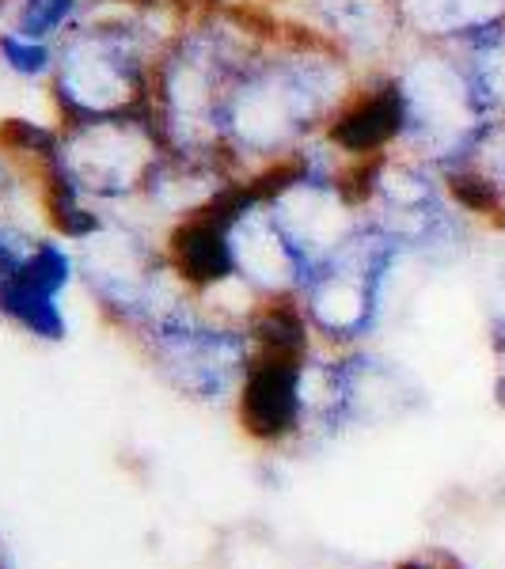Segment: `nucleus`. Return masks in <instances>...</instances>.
Listing matches in <instances>:
<instances>
[{
	"mask_svg": "<svg viewBox=\"0 0 505 569\" xmlns=\"http://www.w3.org/2000/svg\"><path fill=\"white\" fill-rule=\"evenodd\" d=\"M160 53L133 4L88 12L53 46L50 88L61 122L152 110V72Z\"/></svg>",
	"mask_w": 505,
	"mask_h": 569,
	"instance_id": "nucleus-1",
	"label": "nucleus"
},
{
	"mask_svg": "<svg viewBox=\"0 0 505 569\" xmlns=\"http://www.w3.org/2000/svg\"><path fill=\"white\" fill-rule=\"evenodd\" d=\"M72 278H77V254L66 251L58 240L39 236L12 281L0 284V316L39 342H61L69 335L61 297Z\"/></svg>",
	"mask_w": 505,
	"mask_h": 569,
	"instance_id": "nucleus-6",
	"label": "nucleus"
},
{
	"mask_svg": "<svg viewBox=\"0 0 505 569\" xmlns=\"http://www.w3.org/2000/svg\"><path fill=\"white\" fill-rule=\"evenodd\" d=\"M305 365L286 357H251L236 388V421L259 448H286L305 437Z\"/></svg>",
	"mask_w": 505,
	"mask_h": 569,
	"instance_id": "nucleus-5",
	"label": "nucleus"
},
{
	"mask_svg": "<svg viewBox=\"0 0 505 569\" xmlns=\"http://www.w3.org/2000/svg\"><path fill=\"white\" fill-rule=\"evenodd\" d=\"M34 240H39V236L27 232L23 224H16V220L0 217V284L12 281V273L23 266L27 251L34 247Z\"/></svg>",
	"mask_w": 505,
	"mask_h": 569,
	"instance_id": "nucleus-8",
	"label": "nucleus"
},
{
	"mask_svg": "<svg viewBox=\"0 0 505 569\" xmlns=\"http://www.w3.org/2000/svg\"><path fill=\"white\" fill-rule=\"evenodd\" d=\"M137 342L171 391L206 407L236 399V388L251 361L244 327L209 316L195 297L164 311L137 335Z\"/></svg>",
	"mask_w": 505,
	"mask_h": 569,
	"instance_id": "nucleus-3",
	"label": "nucleus"
},
{
	"mask_svg": "<svg viewBox=\"0 0 505 569\" xmlns=\"http://www.w3.org/2000/svg\"><path fill=\"white\" fill-rule=\"evenodd\" d=\"M407 251H399L384 232L365 220L362 232L346 247H338L300 284L297 300L305 308L311 330L338 350H354L380 327L388 281L396 262Z\"/></svg>",
	"mask_w": 505,
	"mask_h": 569,
	"instance_id": "nucleus-4",
	"label": "nucleus"
},
{
	"mask_svg": "<svg viewBox=\"0 0 505 569\" xmlns=\"http://www.w3.org/2000/svg\"><path fill=\"white\" fill-rule=\"evenodd\" d=\"M311 31L350 58L365 77L392 72L399 39L410 31L403 0H308Z\"/></svg>",
	"mask_w": 505,
	"mask_h": 569,
	"instance_id": "nucleus-7",
	"label": "nucleus"
},
{
	"mask_svg": "<svg viewBox=\"0 0 505 569\" xmlns=\"http://www.w3.org/2000/svg\"><path fill=\"white\" fill-rule=\"evenodd\" d=\"M464 562L456 555H448V550L440 547H426V550H415V555L399 558L396 569H461Z\"/></svg>",
	"mask_w": 505,
	"mask_h": 569,
	"instance_id": "nucleus-9",
	"label": "nucleus"
},
{
	"mask_svg": "<svg viewBox=\"0 0 505 569\" xmlns=\"http://www.w3.org/2000/svg\"><path fill=\"white\" fill-rule=\"evenodd\" d=\"M168 152L152 110H145V114L58 122V141L46 168L99 213H115L149 194Z\"/></svg>",
	"mask_w": 505,
	"mask_h": 569,
	"instance_id": "nucleus-2",
	"label": "nucleus"
},
{
	"mask_svg": "<svg viewBox=\"0 0 505 569\" xmlns=\"http://www.w3.org/2000/svg\"><path fill=\"white\" fill-rule=\"evenodd\" d=\"M0 569H12V566H8V558H4V550H0Z\"/></svg>",
	"mask_w": 505,
	"mask_h": 569,
	"instance_id": "nucleus-11",
	"label": "nucleus"
},
{
	"mask_svg": "<svg viewBox=\"0 0 505 569\" xmlns=\"http://www.w3.org/2000/svg\"><path fill=\"white\" fill-rule=\"evenodd\" d=\"M461 569H467V566H461Z\"/></svg>",
	"mask_w": 505,
	"mask_h": 569,
	"instance_id": "nucleus-13",
	"label": "nucleus"
},
{
	"mask_svg": "<svg viewBox=\"0 0 505 569\" xmlns=\"http://www.w3.org/2000/svg\"><path fill=\"white\" fill-rule=\"evenodd\" d=\"M494 402H498V407L505 410V372L498 376V380H494Z\"/></svg>",
	"mask_w": 505,
	"mask_h": 569,
	"instance_id": "nucleus-10",
	"label": "nucleus"
},
{
	"mask_svg": "<svg viewBox=\"0 0 505 569\" xmlns=\"http://www.w3.org/2000/svg\"><path fill=\"white\" fill-rule=\"evenodd\" d=\"M4 4H8V0H0V12H4Z\"/></svg>",
	"mask_w": 505,
	"mask_h": 569,
	"instance_id": "nucleus-12",
	"label": "nucleus"
}]
</instances>
